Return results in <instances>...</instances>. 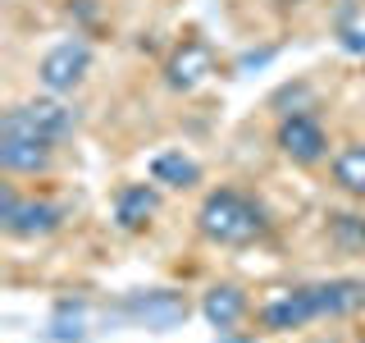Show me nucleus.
Returning <instances> with one entry per match:
<instances>
[{"label":"nucleus","mask_w":365,"mask_h":343,"mask_svg":"<svg viewBox=\"0 0 365 343\" xmlns=\"http://www.w3.org/2000/svg\"><path fill=\"white\" fill-rule=\"evenodd\" d=\"M329 174H334L338 192H347V197H365V142L338 146L334 160H329Z\"/></svg>","instance_id":"4468645a"},{"label":"nucleus","mask_w":365,"mask_h":343,"mask_svg":"<svg viewBox=\"0 0 365 343\" xmlns=\"http://www.w3.org/2000/svg\"><path fill=\"white\" fill-rule=\"evenodd\" d=\"M215 74V51L201 37H182L165 60V87L169 91H197Z\"/></svg>","instance_id":"0eeeda50"},{"label":"nucleus","mask_w":365,"mask_h":343,"mask_svg":"<svg viewBox=\"0 0 365 343\" xmlns=\"http://www.w3.org/2000/svg\"><path fill=\"white\" fill-rule=\"evenodd\" d=\"M247 312H251V302H247V293L237 289V284H215V289H205V297H201V316L210 320L220 334L233 329Z\"/></svg>","instance_id":"9b49d317"},{"label":"nucleus","mask_w":365,"mask_h":343,"mask_svg":"<svg viewBox=\"0 0 365 343\" xmlns=\"http://www.w3.org/2000/svg\"><path fill=\"white\" fill-rule=\"evenodd\" d=\"M151 183H160V188H197L201 183V165L192 160L187 151H155L151 156Z\"/></svg>","instance_id":"ddd939ff"},{"label":"nucleus","mask_w":365,"mask_h":343,"mask_svg":"<svg viewBox=\"0 0 365 343\" xmlns=\"http://www.w3.org/2000/svg\"><path fill=\"white\" fill-rule=\"evenodd\" d=\"M329 229H334L338 243L365 247V220H361V215H329Z\"/></svg>","instance_id":"2eb2a0df"},{"label":"nucleus","mask_w":365,"mask_h":343,"mask_svg":"<svg viewBox=\"0 0 365 343\" xmlns=\"http://www.w3.org/2000/svg\"><path fill=\"white\" fill-rule=\"evenodd\" d=\"M128 316H137L146 329H169V325H178V320H187V297H178L174 289L133 293L128 297Z\"/></svg>","instance_id":"1a4fd4ad"},{"label":"nucleus","mask_w":365,"mask_h":343,"mask_svg":"<svg viewBox=\"0 0 365 343\" xmlns=\"http://www.w3.org/2000/svg\"><path fill=\"white\" fill-rule=\"evenodd\" d=\"M87 74H91V46L78 41V37L55 41L37 64V83L51 91V96H68L73 87H83Z\"/></svg>","instance_id":"39448f33"},{"label":"nucleus","mask_w":365,"mask_h":343,"mask_svg":"<svg viewBox=\"0 0 365 343\" xmlns=\"http://www.w3.org/2000/svg\"><path fill=\"white\" fill-rule=\"evenodd\" d=\"M197 234L215 247H251L269 234V206L247 188L220 183L197 206Z\"/></svg>","instance_id":"f257e3e1"},{"label":"nucleus","mask_w":365,"mask_h":343,"mask_svg":"<svg viewBox=\"0 0 365 343\" xmlns=\"http://www.w3.org/2000/svg\"><path fill=\"white\" fill-rule=\"evenodd\" d=\"M274 5H302V0H274Z\"/></svg>","instance_id":"dca6fc26"},{"label":"nucleus","mask_w":365,"mask_h":343,"mask_svg":"<svg viewBox=\"0 0 365 343\" xmlns=\"http://www.w3.org/2000/svg\"><path fill=\"white\" fill-rule=\"evenodd\" d=\"M311 320H324V307H319L315 284H297V289H283V293H274L269 302H260V325H265L269 334L306 329Z\"/></svg>","instance_id":"423d86ee"},{"label":"nucleus","mask_w":365,"mask_h":343,"mask_svg":"<svg viewBox=\"0 0 365 343\" xmlns=\"http://www.w3.org/2000/svg\"><path fill=\"white\" fill-rule=\"evenodd\" d=\"M68 220V211L51 197H23L19 188H5L0 192V229L19 243H37V238H51L60 234Z\"/></svg>","instance_id":"7ed1b4c3"},{"label":"nucleus","mask_w":365,"mask_h":343,"mask_svg":"<svg viewBox=\"0 0 365 343\" xmlns=\"http://www.w3.org/2000/svg\"><path fill=\"white\" fill-rule=\"evenodd\" d=\"M73 129H78V110L64 96H51V91L0 114V137H37V142L60 146L64 137H73Z\"/></svg>","instance_id":"f03ea898"},{"label":"nucleus","mask_w":365,"mask_h":343,"mask_svg":"<svg viewBox=\"0 0 365 343\" xmlns=\"http://www.w3.org/2000/svg\"><path fill=\"white\" fill-rule=\"evenodd\" d=\"M319 307H324L329 320L351 316L365 307V279H351V274H338V279H319Z\"/></svg>","instance_id":"f8f14e48"},{"label":"nucleus","mask_w":365,"mask_h":343,"mask_svg":"<svg viewBox=\"0 0 365 343\" xmlns=\"http://www.w3.org/2000/svg\"><path fill=\"white\" fill-rule=\"evenodd\" d=\"M155 211H160V188L155 183H123V188L114 192V224H119L123 234L146 229L155 220Z\"/></svg>","instance_id":"6e6552de"},{"label":"nucleus","mask_w":365,"mask_h":343,"mask_svg":"<svg viewBox=\"0 0 365 343\" xmlns=\"http://www.w3.org/2000/svg\"><path fill=\"white\" fill-rule=\"evenodd\" d=\"M274 142H279V151L302 169L329 160V133H324V124H319L315 110H288L279 119V129H274Z\"/></svg>","instance_id":"20e7f679"},{"label":"nucleus","mask_w":365,"mask_h":343,"mask_svg":"<svg viewBox=\"0 0 365 343\" xmlns=\"http://www.w3.org/2000/svg\"><path fill=\"white\" fill-rule=\"evenodd\" d=\"M55 160L51 142H37V137H0V169L5 174H46Z\"/></svg>","instance_id":"9d476101"}]
</instances>
